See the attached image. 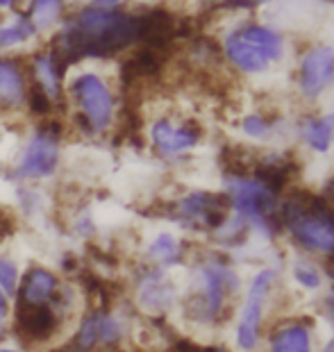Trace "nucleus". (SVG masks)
<instances>
[{"mask_svg":"<svg viewBox=\"0 0 334 352\" xmlns=\"http://www.w3.org/2000/svg\"><path fill=\"white\" fill-rule=\"evenodd\" d=\"M144 32V14L85 7L64 21L55 32L50 50L66 66L78 64L82 59H109L132 46H141Z\"/></svg>","mask_w":334,"mask_h":352,"instance_id":"f257e3e1","label":"nucleus"},{"mask_svg":"<svg viewBox=\"0 0 334 352\" xmlns=\"http://www.w3.org/2000/svg\"><path fill=\"white\" fill-rule=\"evenodd\" d=\"M221 50L236 71L246 76H259L285 57V39L269 25L243 23L225 34Z\"/></svg>","mask_w":334,"mask_h":352,"instance_id":"f03ea898","label":"nucleus"},{"mask_svg":"<svg viewBox=\"0 0 334 352\" xmlns=\"http://www.w3.org/2000/svg\"><path fill=\"white\" fill-rule=\"evenodd\" d=\"M66 96L76 104L73 123L87 137L107 132L116 118V98L111 87L98 73L85 71L78 73L64 85Z\"/></svg>","mask_w":334,"mask_h":352,"instance_id":"7ed1b4c3","label":"nucleus"},{"mask_svg":"<svg viewBox=\"0 0 334 352\" xmlns=\"http://www.w3.org/2000/svg\"><path fill=\"white\" fill-rule=\"evenodd\" d=\"M282 219L296 241L311 252H334V219L325 207L323 198L291 196L282 207Z\"/></svg>","mask_w":334,"mask_h":352,"instance_id":"20e7f679","label":"nucleus"},{"mask_svg":"<svg viewBox=\"0 0 334 352\" xmlns=\"http://www.w3.org/2000/svg\"><path fill=\"white\" fill-rule=\"evenodd\" d=\"M59 139H62V123L57 118L43 123L21 151L16 166H14V175L19 179H46L55 175L59 155H62L59 153Z\"/></svg>","mask_w":334,"mask_h":352,"instance_id":"39448f33","label":"nucleus"},{"mask_svg":"<svg viewBox=\"0 0 334 352\" xmlns=\"http://www.w3.org/2000/svg\"><path fill=\"white\" fill-rule=\"evenodd\" d=\"M225 196L236 209V216L259 228H269L278 212V193L271 191L257 177L230 175L225 182Z\"/></svg>","mask_w":334,"mask_h":352,"instance_id":"423d86ee","label":"nucleus"},{"mask_svg":"<svg viewBox=\"0 0 334 352\" xmlns=\"http://www.w3.org/2000/svg\"><path fill=\"white\" fill-rule=\"evenodd\" d=\"M298 91L305 100H316L334 85V48L325 43H314L302 52L298 62Z\"/></svg>","mask_w":334,"mask_h":352,"instance_id":"0eeeda50","label":"nucleus"},{"mask_svg":"<svg viewBox=\"0 0 334 352\" xmlns=\"http://www.w3.org/2000/svg\"><path fill=\"white\" fill-rule=\"evenodd\" d=\"M276 273L264 268L252 277L246 300L241 307V316H239V325H236V346L241 350H252L257 346L259 339V325H262V316H264V305L266 298L271 294V284Z\"/></svg>","mask_w":334,"mask_h":352,"instance_id":"6e6552de","label":"nucleus"},{"mask_svg":"<svg viewBox=\"0 0 334 352\" xmlns=\"http://www.w3.org/2000/svg\"><path fill=\"white\" fill-rule=\"evenodd\" d=\"M230 198L223 193L194 191L177 200V219L189 223L191 228H207L216 232L230 219Z\"/></svg>","mask_w":334,"mask_h":352,"instance_id":"1a4fd4ad","label":"nucleus"},{"mask_svg":"<svg viewBox=\"0 0 334 352\" xmlns=\"http://www.w3.org/2000/svg\"><path fill=\"white\" fill-rule=\"evenodd\" d=\"M148 137L162 157H177L198 146L203 130L196 121H175L170 116H162L153 121Z\"/></svg>","mask_w":334,"mask_h":352,"instance_id":"9d476101","label":"nucleus"},{"mask_svg":"<svg viewBox=\"0 0 334 352\" xmlns=\"http://www.w3.org/2000/svg\"><path fill=\"white\" fill-rule=\"evenodd\" d=\"M66 66L53 50H41L36 52L30 62V71H32V82L36 87H41L46 96L53 102H59L64 98V76H66Z\"/></svg>","mask_w":334,"mask_h":352,"instance_id":"9b49d317","label":"nucleus"},{"mask_svg":"<svg viewBox=\"0 0 334 352\" xmlns=\"http://www.w3.org/2000/svg\"><path fill=\"white\" fill-rule=\"evenodd\" d=\"M59 311L50 309L46 305H21L16 325L19 332L27 341H46L57 332V318Z\"/></svg>","mask_w":334,"mask_h":352,"instance_id":"f8f14e48","label":"nucleus"},{"mask_svg":"<svg viewBox=\"0 0 334 352\" xmlns=\"http://www.w3.org/2000/svg\"><path fill=\"white\" fill-rule=\"evenodd\" d=\"M25 71L16 59L0 57V109H16L25 104Z\"/></svg>","mask_w":334,"mask_h":352,"instance_id":"ddd939ff","label":"nucleus"},{"mask_svg":"<svg viewBox=\"0 0 334 352\" xmlns=\"http://www.w3.org/2000/svg\"><path fill=\"white\" fill-rule=\"evenodd\" d=\"M175 302V287L170 280L162 273L148 275L139 287V305L144 311L159 314L170 309Z\"/></svg>","mask_w":334,"mask_h":352,"instance_id":"4468645a","label":"nucleus"},{"mask_svg":"<svg viewBox=\"0 0 334 352\" xmlns=\"http://www.w3.org/2000/svg\"><path fill=\"white\" fill-rule=\"evenodd\" d=\"M57 277L48 268H32L25 275L21 298H23L25 305H46L57 294Z\"/></svg>","mask_w":334,"mask_h":352,"instance_id":"2eb2a0df","label":"nucleus"},{"mask_svg":"<svg viewBox=\"0 0 334 352\" xmlns=\"http://www.w3.org/2000/svg\"><path fill=\"white\" fill-rule=\"evenodd\" d=\"M39 34L36 28L32 25L25 14H14V19L10 23H3L0 25V50H10V48H16V46H23L30 39Z\"/></svg>","mask_w":334,"mask_h":352,"instance_id":"dca6fc26","label":"nucleus"},{"mask_svg":"<svg viewBox=\"0 0 334 352\" xmlns=\"http://www.w3.org/2000/svg\"><path fill=\"white\" fill-rule=\"evenodd\" d=\"M66 0H30L27 19L32 21L36 32L41 30H53L62 21Z\"/></svg>","mask_w":334,"mask_h":352,"instance_id":"f3484780","label":"nucleus"},{"mask_svg":"<svg viewBox=\"0 0 334 352\" xmlns=\"http://www.w3.org/2000/svg\"><path fill=\"white\" fill-rule=\"evenodd\" d=\"M271 352H311V334L305 325H287L273 336Z\"/></svg>","mask_w":334,"mask_h":352,"instance_id":"a211bd4d","label":"nucleus"},{"mask_svg":"<svg viewBox=\"0 0 334 352\" xmlns=\"http://www.w3.org/2000/svg\"><path fill=\"white\" fill-rule=\"evenodd\" d=\"M300 137L302 141L311 148L314 153H321L325 155L330 151L332 146V132L328 130V125H325L323 116H305L300 123Z\"/></svg>","mask_w":334,"mask_h":352,"instance_id":"6ab92c4d","label":"nucleus"},{"mask_svg":"<svg viewBox=\"0 0 334 352\" xmlns=\"http://www.w3.org/2000/svg\"><path fill=\"white\" fill-rule=\"evenodd\" d=\"M148 257L159 261V264H164V266L175 264V261L180 259V241H177L173 234L162 232V234L155 236L151 245H148Z\"/></svg>","mask_w":334,"mask_h":352,"instance_id":"aec40b11","label":"nucleus"},{"mask_svg":"<svg viewBox=\"0 0 334 352\" xmlns=\"http://www.w3.org/2000/svg\"><path fill=\"white\" fill-rule=\"evenodd\" d=\"M241 130L250 139H266L276 130V118L259 114V111H252V114H246L241 118Z\"/></svg>","mask_w":334,"mask_h":352,"instance_id":"412c9836","label":"nucleus"},{"mask_svg":"<svg viewBox=\"0 0 334 352\" xmlns=\"http://www.w3.org/2000/svg\"><path fill=\"white\" fill-rule=\"evenodd\" d=\"M291 275H293V280L298 282L302 289H309V291H316L318 287H321V282H323L321 271H318L314 264H309V261H302V259L293 264Z\"/></svg>","mask_w":334,"mask_h":352,"instance_id":"4be33fe9","label":"nucleus"},{"mask_svg":"<svg viewBox=\"0 0 334 352\" xmlns=\"http://www.w3.org/2000/svg\"><path fill=\"white\" fill-rule=\"evenodd\" d=\"M0 289L7 298H14L19 291V266L10 257H0Z\"/></svg>","mask_w":334,"mask_h":352,"instance_id":"5701e85b","label":"nucleus"},{"mask_svg":"<svg viewBox=\"0 0 334 352\" xmlns=\"http://www.w3.org/2000/svg\"><path fill=\"white\" fill-rule=\"evenodd\" d=\"M221 3L230 10H255V7L269 5L273 0H221Z\"/></svg>","mask_w":334,"mask_h":352,"instance_id":"b1692460","label":"nucleus"},{"mask_svg":"<svg viewBox=\"0 0 334 352\" xmlns=\"http://www.w3.org/2000/svg\"><path fill=\"white\" fill-rule=\"evenodd\" d=\"M128 0H91L89 7H93V10H105V12H111V10H118L121 5H125Z\"/></svg>","mask_w":334,"mask_h":352,"instance_id":"393cba45","label":"nucleus"},{"mask_svg":"<svg viewBox=\"0 0 334 352\" xmlns=\"http://www.w3.org/2000/svg\"><path fill=\"white\" fill-rule=\"evenodd\" d=\"M323 202H325V207H328V212L332 214V219H334V177H330L328 184H325Z\"/></svg>","mask_w":334,"mask_h":352,"instance_id":"a878e982","label":"nucleus"},{"mask_svg":"<svg viewBox=\"0 0 334 352\" xmlns=\"http://www.w3.org/2000/svg\"><path fill=\"white\" fill-rule=\"evenodd\" d=\"M7 311H10V298H7L5 291L0 289V318H5Z\"/></svg>","mask_w":334,"mask_h":352,"instance_id":"bb28decb","label":"nucleus"},{"mask_svg":"<svg viewBox=\"0 0 334 352\" xmlns=\"http://www.w3.org/2000/svg\"><path fill=\"white\" fill-rule=\"evenodd\" d=\"M323 121H325V125H328V130L332 132V137H334V111H328V114L323 116Z\"/></svg>","mask_w":334,"mask_h":352,"instance_id":"cd10ccee","label":"nucleus"},{"mask_svg":"<svg viewBox=\"0 0 334 352\" xmlns=\"http://www.w3.org/2000/svg\"><path fill=\"white\" fill-rule=\"evenodd\" d=\"M325 307H328L325 311H328V316L332 318V323H334V296H330L328 300H325Z\"/></svg>","mask_w":334,"mask_h":352,"instance_id":"c85d7f7f","label":"nucleus"},{"mask_svg":"<svg viewBox=\"0 0 334 352\" xmlns=\"http://www.w3.org/2000/svg\"><path fill=\"white\" fill-rule=\"evenodd\" d=\"M14 5H16V0H0V10H10Z\"/></svg>","mask_w":334,"mask_h":352,"instance_id":"c756f323","label":"nucleus"},{"mask_svg":"<svg viewBox=\"0 0 334 352\" xmlns=\"http://www.w3.org/2000/svg\"><path fill=\"white\" fill-rule=\"evenodd\" d=\"M0 352H16V350H7V348H0Z\"/></svg>","mask_w":334,"mask_h":352,"instance_id":"7c9ffc66","label":"nucleus"},{"mask_svg":"<svg viewBox=\"0 0 334 352\" xmlns=\"http://www.w3.org/2000/svg\"><path fill=\"white\" fill-rule=\"evenodd\" d=\"M330 275H332V277H334V268H330Z\"/></svg>","mask_w":334,"mask_h":352,"instance_id":"2f4dec72","label":"nucleus"},{"mask_svg":"<svg viewBox=\"0 0 334 352\" xmlns=\"http://www.w3.org/2000/svg\"><path fill=\"white\" fill-rule=\"evenodd\" d=\"M330 3H334V0H330Z\"/></svg>","mask_w":334,"mask_h":352,"instance_id":"473e14b6","label":"nucleus"}]
</instances>
